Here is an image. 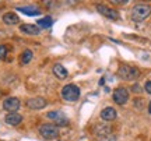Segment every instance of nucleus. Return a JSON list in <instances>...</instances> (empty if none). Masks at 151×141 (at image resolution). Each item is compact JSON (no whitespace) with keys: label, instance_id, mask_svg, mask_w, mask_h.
<instances>
[{"label":"nucleus","instance_id":"1","mask_svg":"<svg viewBox=\"0 0 151 141\" xmlns=\"http://www.w3.org/2000/svg\"><path fill=\"white\" fill-rule=\"evenodd\" d=\"M118 76L120 80L123 81H136L139 77H140V70L134 67V66H129V64H122L118 69Z\"/></svg>","mask_w":151,"mask_h":141},{"label":"nucleus","instance_id":"2","mask_svg":"<svg viewBox=\"0 0 151 141\" xmlns=\"http://www.w3.org/2000/svg\"><path fill=\"white\" fill-rule=\"evenodd\" d=\"M150 14H151V6L144 4V3L134 4L133 6V9H132V20H133L134 22L144 21Z\"/></svg>","mask_w":151,"mask_h":141},{"label":"nucleus","instance_id":"3","mask_svg":"<svg viewBox=\"0 0 151 141\" xmlns=\"http://www.w3.org/2000/svg\"><path fill=\"white\" fill-rule=\"evenodd\" d=\"M62 98L67 102H76L80 98V88L76 84H67L62 89Z\"/></svg>","mask_w":151,"mask_h":141},{"label":"nucleus","instance_id":"4","mask_svg":"<svg viewBox=\"0 0 151 141\" xmlns=\"http://www.w3.org/2000/svg\"><path fill=\"white\" fill-rule=\"evenodd\" d=\"M39 134L45 140H53V138H56V137L59 136V129L55 125L46 123V125H42L39 127Z\"/></svg>","mask_w":151,"mask_h":141},{"label":"nucleus","instance_id":"5","mask_svg":"<svg viewBox=\"0 0 151 141\" xmlns=\"http://www.w3.org/2000/svg\"><path fill=\"white\" fill-rule=\"evenodd\" d=\"M97 10L98 13H101L104 17H106L108 20H113V21H118L120 20V13L116 9H112L106 4H97Z\"/></svg>","mask_w":151,"mask_h":141},{"label":"nucleus","instance_id":"6","mask_svg":"<svg viewBox=\"0 0 151 141\" xmlns=\"http://www.w3.org/2000/svg\"><path fill=\"white\" fill-rule=\"evenodd\" d=\"M48 119H50L53 122V125L58 127V126H67L69 125V117L66 116L63 112L60 110H53V112H48Z\"/></svg>","mask_w":151,"mask_h":141},{"label":"nucleus","instance_id":"7","mask_svg":"<svg viewBox=\"0 0 151 141\" xmlns=\"http://www.w3.org/2000/svg\"><path fill=\"white\" fill-rule=\"evenodd\" d=\"M20 106H21V102L16 97H9L3 101V109L7 110L9 113H16L17 110L20 109Z\"/></svg>","mask_w":151,"mask_h":141},{"label":"nucleus","instance_id":"8","mask_svg":"<svg viewBox=\"0 0 151 141\" xmlns=\"http://www.w3.org/2000/svg\"><path fill=\"white\" fill-rule=\"evenodd\" d=\"M112 98L115 103L118 105H124V103L129 101V91L126 88H116L112 94Z\"/></svg>","mask_w":151,"mask_h":141},{"label":"nucleus","instance_id":"9","mask_svg":"<svg viewBox=\"0 0 151 141\" xmlns=\"http://www.w3.org/2000/svg\"><path fill=\"white\" fill-rule=\"evenodd\" d=\"M46 105H48V102H46V99L42 97L29 98L27 101V106L29 109H32V110H41V109H43Z\"/></svg>","mask_w":151,"mask_h":141},{"label":"nucleus","instance_id":"10","mask_svg":"<svg viewBox=\"0 0 151 141\" xmlns=\"http://www.w3.org/2000/svg\"><path fill=\"white\" fill-rule=\"evenodd\" d=\"M94 133L95 136L99 138V137H105V136H109L112 134V127L108 125V123H104V125H97L95 129H94Z\"/></svg>","mask_w":151,"mask_h":141},{"label":"nucleus","instance_id":"11","mask_svg":"<svg viewBox=\"0 0 151 141\" xmlns=\"http://www.w3.org/2000/svg\"><path fill=\"white\" fill-rule=\"evenodd\" d=\"M116 116H118V113H116V110L112 106H106L105 109L101 110V119L105 120L106 123L108 122H113V120L116 119Z\"/></svg>","mask_w":151,"mask_h":141},{"label":"nucleus","instance_id":"12","mask_svg":"<svg viewBox=\"0 0 151 141\" xmlns=\"http://www.w3.org/2000/svg\"><path fill=\"white\" fill-rule=\"evenodd\" d=\"M20 31L22 34H27V35H39L41 34V28L38 25H32V24H22L20 27Z\"/></svg>","mask_w":151,"mask_h":141},{"label":"nucleus","instance_id":"13","mask_svg":"<svg viewBox=\"0 0 151 141\" xmlns=\"http://www.w3.org/2000/svg\"><path fill=\"white\" fill-rule=\"evenodd\" d=\"M4 122L9 126H18L22 122V116L20 113H7L4 117Z\"/></svg>","mask_w":151,"mask_h":141},{"label":"nucleus","instance_id":"14","mask_svg":"<svg viewBox=\"0 0 151 141\" xmlns=\"http://www.w3.org/2000/svg\"><path fill=\"white\" fill-rule=\"evenodd\" d=\"M17 11L24 13L25 16H31V17H37L41 14V10H38L37 7H32V6H20V7H17Z\"/></svg>","mask_w":151,"mask_h":141},{"label":"nucleus","instance_id":"15","mask_svg":"<svg viewBox=\"0 0 151 141\" xmlns=\"http://www.w3.org/2000/svg\"><path fill=\"white\" fill-rule=\"evenodd\" d=\"M1 20H3V22H4L6 25H16V24H18V21H20L18 16H17L16 13H11V11L3 14Z\"/></svg>","mask_w":151,"mask_h":141},{"label":"nucleus","instance_id":"16","mask_svg":"<svg viewBox=\"0 0 151 141\" xmlns=\"http://www.w3.org/2000/svg\"><path fill=\"white\" fill-rule=\"evenodd\" d=\"M53 74L58 77L59 80H66V78L69 77V71H67L65 67H63V64L56 63V64L53 66Z\"/></svg>","mask_w":151,"mask_h":141},{"label":"nucleus","instance_id":"17","mask_svg":"<svg viewBox=\"0 0 151 141\" xmlns=\"http://www.w3.org/2000/svg\"><path fill=\"white\" fill-rule=\"evenodd\" d=\"M38 27L39 28H49L52 27V24H53V20H52V17H43L41 20H38Z\"/></svg>","mask_w":151,"mask_h":141},{"label":"nucleus","instance_id":"18","mask_svg":"<svg viewBox=\"0 0 151 141\" xmlns=\"http://www.w3.org/2000/svg\"><path fill=\"white\" fill-rule=\"evenodd\" d=\"M32 56H34L32 50L25 49V50L22 52V54H21V63H22V64H28V63L32 60Z\"/></svg>","mask_w":151,"mask_h":141},{"label":"nucleus","instance_id":"19","mask_svg":"<svg viewBox=\"0 0 151 141\" xmlns=\"http://www.w3.org/2000/svg\"><path fill=\"white\" fill-rule=\"evenodd\" d=\"M9 53V48L6 45H0V60H4Z\"/></svg>","mask_w":151,"mask_h":141},{"label":"nucleus","instance_id":"20","mask_svg":"<svg viewBox=\"0 0 151 141\" xmlns=\"http://www.w3.org/2000/svg\"><path fill=\"white\" fill-rule=\"evenodd\" d=\"M98 141H116V136L115 134H109V136H105V137H99Z\"/></svg>","mask_w":151,"mask_h":141},{"label":"nucleus","instance_id":"21","mask_svg":"<svg viewBox=\"0 0 151 141\" xmlns=\"http://www.w3.org/2000/svg\"><path fill=\"white\" fill-rule=\"evenodd\" d=\"M144 89H146V92H148V94L151 95V80L146 82V85H144Z\"/></svg>","mask_w":151,"mask_h":141},{"label":"nucleus","instance_id":"22","mask_svg":"<svg viewBox=\"0 0 151 141\" xmlns=\"http://www.w3.org/2000/svg\"><path fill=\"white\" fill-rule=\"evenodd\" d=\"M140 85H134V87H133V91H136V92H139V91H140Z\"/></svg>","mask_w":151,"mask_h":141},{"label":"nucleus","instance_id":"23","mask_svg":"<svg viewBox=\"0 0 151 141\" xmlns=\"http://www.w3.org/2000/svg\"><path fill=\"white\" fill-rule=\"evenodd\" d=\"M148 113L151 115V101H150V103H148Z\"/></svg>","mask_w":151,"mask_h":141}]
</instances>
